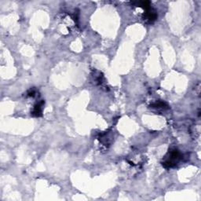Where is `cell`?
Instances as JSON below:
<instances>
[{
  "label": "cell",
  "instance_id": "cell-1",
  "mask_svg": "<svg viewBox=\"0 0 201 201\" xmlns=\"http://www.w3.org/2000/svg\"><path fill=\"white\" fill-rule=\"evenodd\" d=\"M180 159H181V153L178 149L175 148L168 152L162 164L166 168H171L178 164Z\"/></svg>",
  "mask_w": 201,
  "mask_h": 201
},
{
  "label": "cell",
  "instance_id": "cell-2",
  "mask_svg": "<svg viewBox=\"0 0 201 201\" xmlns=\"http://www.w3.org/2000/svg\"><path fill=\"white\" fill-rule=\"evenodd\" d=\"M157 17H158V15L157 14H156V12L154 10V9H152V8L151 9H148V10H145V14H143L144 20H147V21L149 22V23H153V22H154L155 20L157 19Z\"/></svg>",
  "mask_w": 201,
  "mask_h": 201
},
{
  "label": "cell",
  "instance_id": "cell-3",
  "mask_svg": "<svg viewBox=\"0 0 201 201\" xmlns=\"http://www.w3.org/2000/svg\"><path fill=\"white\" fill-rule=\"evenodd\" d=\"M44 105V101H42L40 102L37 103L36 105L34 106L32 112H31V115L33 116L36 117H40L42 115V108Z\"/></svg>",
  "mask_w": 201,
  "mask_h": 201
},
{
  "label": "cell",
  "instance_id": "cell-4",
  "mask_svg": "<svg viewBox=\"0 0 201 201\" xmlns=\"http://www.w3.org/2000/svg\"><path fill=\"white\" fill-rule=\"evenodd\" d=\"M134 4H136V6H139L141 8H143L145 10H148V9H151V3L148 1H141V2H136V3H133Z\"/></svg>",
  "mask_w": 201,
  "mask_h": 201
},
{
  "label": "cell",
  "instance_id": "cell-5",
  "mask_svg": "<svg viewBox=\"0 0 201 201\" xmlns=\"http://www.w3.org/2000/svg\"><path fill=\"white\" fill-rule=\"evenodd\" d=\"M150 107L154 108V109H167L168 105L163 101H156L155 103L152 104Z\"/></svg>",
  "mask_w": 201,
  "mask_h": 201
},
{
  "label": "cell",
  "instance_id": "cell-6",
  "mask_svg": "<svg viewBox=\"0 0 201 201\" xmlns=\"http://www.w3.org/2000/svg\"><path fill=\"white\" fill-rule=\"evenodd\" d=\"M34 94H35V91H31H31H30L29 92H28V96H32V97H33V96L35 95Z\"/></svg>",
  "mask_w": 201,
  "mask_h": 201
}]
</instances>
